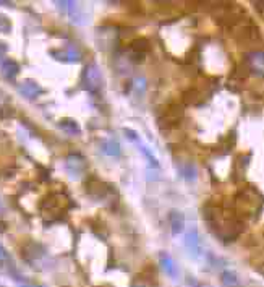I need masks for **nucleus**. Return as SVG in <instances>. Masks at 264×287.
I'll return each mask as SVG.
<instances>
[{
	"mask_svg": "<svg viewBox=\"0 0 264 287\" xmlns=\"http://www.w3.org/2000/svg\"><path fill=\"white\" fill-rule=\"evenodd\" d=\"M183 119V104L182 102H168L159 114V127L162 130H172L180 125Z\"/></svg>",
	"mask_w": 264,
	"mask_h": 287,
	"instance_id": "1",
	"label": "nucleus"
},
{
	"mask_svg": "<svg viewBox=\"0 0 264 287\" xmlns=\"http://www.w3.org/2000/svg\"><path fill=\"white\" fill-rule=\"evenodd\" d=\"M233 29H237L235 38H237V41L240 44H248V46H253V44H258V42L262 41L258 26H256L250 18L243 20L237 28H233Z\"/></svg>",
	"mask_w": 264,
	"mask_h": 287,
	"instance_id": "2",
	"label": "nucleus"
},
{
	"mask_svg": "<svg viewBox=\"0 0 264 287\" xmlns=\"http://www.w3.org/2000/svg\"><path fill=\"white\" fill-rule=\"evenodd\" d=\"M245 67L248 71H254L256 75H264V52L261 50H254V52L248 54L245 58Z\"/></svg>",
	"mask_w": 264,
	"mask_h": 287,
	"instance_id": "3",
	"label": "nucleus"
},
{
	"mask_svg": "<svg viewBox=\"0 0 264 287\" xmlns=\"http://www.w3.org/2000/svg\"><path fill=\"white\" fill-rule=\"evenodd\" d=\"M204 98V91L201 90L200 86H192L183 93L182 96V104L183 106H196V104H201Z\"/></svg>",
	"mask_w": 264,
	"mask_h": 287,
	"instance_id": "4",
	"label": "nucleus"
},
{
	"mask_svg": "<svg viewBox=\"0 0 264 287\" xmlns=\"http://www.w3.org/2000/svg\"><path fill=\"white\" fill-rule=\"evenodd\" d=\"M168 223H170V229H172V234L177 235L183 231V226H185V218L180 211H172L170 214H168Z\"/></svg>",
	"mask_w": 264,
	"mask_h": 287,
	"instance_id": "5",
	"label": "nucleus"
},
{
	"mask_svg": "<svg viewBox=\"0 0 264 287\" xmlns=\"http://www.w3.org/2000/svg\"><path fill=\"white\" fill-rule=\"evenodd\" d=\"M87 191H90V193L94 195V196H102V195L107 193V187H106L104 182H101L99 179L93 177L90 180V183H87Z\"/></svg>",
	"mask_w": 264,
	"mask_h": 287,
	"instance_id": "6",
	"label": "nucleus"
},
{
	"mask_svg": "<svg viewBox=\"0 0 264 287\" xmlns=\"http://www.w3.org/2000/svg\"><path fill=\"white\" fill-rule=\"evenodd\" d=\"M131 50H133L135 55H139V58H143L144 54H148L149 50V42L148 39H136L133 41V44H131Z\"/></svg>",
	"mask_w": 264,
	"mask_h": 287,
	"instance_id": "7",
	"label": "nucleus"
},
{
	"mask_svg": "<svg viewBox=\"0 0 264 287\" xmlns=\"http://www.w3.org/2000/svg\"><path fill=\"white\" fill-rule=\"evenodd\" d=\"M187 245L192 250L193 253L200 252V239H198V232L196 231H190L187 235Z\"/></svg>",
	"mask_w": 264,
	"mask_h": 287,
	"instance_id": "8",
	"label": "nucleus"
},
{
	"mask_svg": "<svg viewBox=\"0 0 264 287\" xmlns=\"http://www.w3.org/2000/svg\"><path fill=\"white\" fill-rule=\"evenodd\" d=\"M160 260H162V264H164V268H165L167 273L170 274L172 277H175V273H177V271H175L173 261L170 260V256H168V255H160Z\"/></svg>",
	"mask_w": 264,
	"mask_h": 287,
	"instance_id": "9",
	"label": "nucleus"
},
{
	"mask_svg": "<svg viewBox=\"0 0 264 287\" xmlns=\"http://www.w3.org/2000/svg\"><path fill=\"white\" fill-rule=\"evenodd\" d=\"M222 282L225 284V285H235V284H238V277H237V274L235 273H232V271H225V273L222 274Z\"/></svg>",
	"mask_w": 264,
	"mask_h": 287,
	"instance_id": "10",
	"label": "nucleus"
},
{
	"mask_svg": "<svg viewBox=\"0 0 264 287\" xmlns=\"http://www.w3.org/2000/svg\"><path fill=\"white\" fill-rule=\"evenodd\" d=\"M182 175H183L185 179H188V180H195V179H196V171H195L193 164L183 166V167H182Z\"/></svg>",
	"mask_w": 264,
	"mask_h": 287,
	"instance_id": "11",
	"label": "nucleus"
}]
</instances>
